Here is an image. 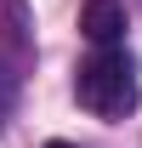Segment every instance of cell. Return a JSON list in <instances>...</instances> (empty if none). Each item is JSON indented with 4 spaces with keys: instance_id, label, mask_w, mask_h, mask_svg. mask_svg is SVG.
Here are the masks:
<instances>
[{
    "instance_id": "obj_1",
    "label": "cell",
    "mask_w": 142,
    "mask_h": 148,
    "mask_svg": "<svg viewBox=\"0 0 142 148\" xmlns=\"http://www.w3.org/2000/svg\"><path fill=\"white\" fill-rule=\"evenodd\" d=\"M74 91H80V103H85L91 114L125 120V114L137 108V63L125 51H102V57H91L85 69H80Z\"/></svg>"
},
{
    "instance_id": "obj_2",
    "label": "cell",
    "mask_w": 142,
    "mask_h": 148,
    "mask_svg": "<svg viewBox=\"0 0 142 148\" xmlns=\"http://www.w3.org/2000/svg\"><path fill=\"white\" fill-rule=\"evenodd\" d=\"M80 34H85L91 46H114V40L125 34V6L119 0H85V6H80Z\"/></svg>"
},
{
    "instance_id": "obj_3",
    "label": "cell",
    "mask_w": 142,
    "mask_h": 148,
    "mask_svg": "<svg viewBox=\"0 0 142 148\" xmlns=\"http://www.w3.org/2000/svg\"><path fill=\"white\" fill-rule=\"evenodd\" d=\"M46 148H74V143H46Z\"/></svg>"
}]
</instances>
